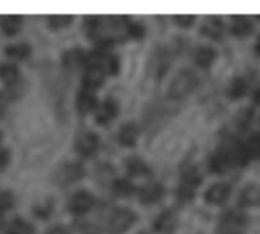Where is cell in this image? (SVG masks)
I'll return each instance as SVG.
<instances>
[{"instance_id": "484cf974", "label": "cell", "mask_w": 260, "mask_h": 234, "mask_svg": "<svg viewBox=\"0 0 260 234\" xmlns=\"http://www.w3.org/2000/svg\"><path fill=\"white\" fill-rule=\"evenodd\" d=\"M14 206V195L8 190H0V212L9 210Z\"/></svg>"}, {"instance_id": "30bf717a", "label": "cell", "mask_w": 260, "mask_h": 234, "mask_svg": "<svg viewBox=\"0 0 260 234\" xmlns=\"http://www.w3.org/2000/svg\"><path fill=\"white\" fill-rule=\"evenodd\" d=\"M104 78H105V72L101 65H88L84 76V84L87 90H94L104 82Z\"/></svg>"}, {"instance_id": "1f68e13d", "label": "cell", "mask_w": 260, "mask_h": 234, "mask_svg": "<svg viewBox=\"0 0 260 234\" xmlns=\"http://www.w3.org/2000/svg\"><path fill=\"white\" fill-rule=\"evenodd\" d=\"M47 234H70V231L66 227H55V228H52Z\"/></svg>"}, {"instance_id": "7402d4cb", "label": "cell", "mask_w": 260, "mask_h": 234, "mask_svg": "<svg viewBox=\"0 0 260 234\" xmlns=\"http://www.w3.org/2000/svg\"><path fill=\"white\" fill-rule=\"evenodd\" d=\"M6 55L15 59H23L30 53V46L26 43H17V44H11L6 49Z\"/></svg>"}, {"instance_id": "5b68a950", "label": "cell", "mask_w": 260, "mask_h": 234, "mask_svg": "<svg viewBox=\"0 0 260 234\" xmlns=\"http://www.w3.org/2000/svg\"><path fill=\"white\" fill-rule=\"evenodd\" d=\"M98 146H99V139H98V136L94 132L87 131V132H82L76 139V151L84 157H88V155L94 154Z\"/></svg>"}, {"instance_id": "ac0fdd59", "label": "cell", "mask_w": 260, "mask_h": 234, "mask_svg": "<svg viewBox=\"0 0 260 234\" xmlns=\"http://www.w3.org/2000/svg\"><path fill=\"white\" fill-rule=\"evenodd\" d=\"M215 56H216V53H215V50H213L212 47L203 46V47H200V49L197 50V53H195V62H197L200 67L207 69V67H210L212 62L215 61Z\"/></svg>"}, {"instance_id": "8992f818", "label": "cell", "mask_w": 260, "mask_h": 234, "mask_svg": "<svg viewBox=\"0 0 260 234\" xmlns=\"http://www.w3.org/2000/svg\"><path fill=\"white\" fill-rule=\"evenodd\" d=\"M230 195V187L227 184H215L212 186L207 192H206V201L209 204H213V206H219V204H224L227 201Z\"/></svg>"}, {"instance_id": "603a6c76", "label": "cell", "mask_w": 260, "mask_h": 234, "mask_svg": "<svg viewBox=\"0 0 260 234\" xmlns=\"http://www.w3.org/2000/svg\"><path fill=\"white\" fill-rule=\"evenodd\" d=\"M8 234H35V228L29 224V222H26V221H23V219H14L11 224H9V227H8Z\"/></svg>"}, {"instance_id": "8d00e7d4", "label": "cell", "mask_w": 260, "mask_h": 234, "mask_svg": "<svg viewBox=\"0 0 260 234\" xmlns=\"http://www.w3.org/2000/svg\"><path fill=\"white\" fill-rule=\"evenodd\" d=\"M0 142H2V132H0Z\"/></svg>"}, {"instance_id": "836d02e7", "label": "cell", "mask_w": 260, "mask_h": 234, "mask_svg": "<svg viewBox=\"0 0 260 234\" xmlns=\"http://www.w3.org/2000/svg\"><path fill=\"white\" fill-rule=\"evenodd\" d=\"M2 227H3V216H2V213H0V230H2Z\"/></svg>"}, {"instance_id": "2e32d148", "label": "cell", "mask_w": 260, "mask_h": 234, "mask_svg": "<svg viewBox=\"0 0 260 234\" xmlns=\"http://www.w3.org/2000/svg\"><path fill=\"white\" fill-rule=\"evenodd\" d=\"M20 72L14 64H3L0 65V81L9 87H14L18 82Z\"/></svg>"}, {"instance_id": "83f0119b", "label": "cell", "mask_w": 260, "mask_h": 234, "mask_svg": "<svg viewBox=\"0 0 260 234\" xmlns=\"http://www.w3.org/2000/svg\"><path fill=\"white\" fill-rule=\"evenodd\" d=\"M245 88H247L245 82H244L242 79H236V81L230 85L229 94H230L232 97H241V96L245 93Z\"/></svg>"}, {"instance_id": "9c48e42d", "label": "cell", "mask_w": 260, "mask_h": 234, "mask_svg": "<svg viewBox=\"0 0 260 234\" xmlns=\"http://www.w3.org/2000/svg\"><path fill=\"white\" fill-rule=\"evenodd\" d=\"M239 203L244 207H260V186L257 184L247 186L239 195Z\"/></svg>"}, {"instance_id": "ffe728a7", "label": "cell", "mask_w": 260, "mask_h": 234, "mask_svg": "<svg viewBox=\"0 0 260 234\" xmlns=\"http://www.w3.org/2000/svg\"><path fill=\"white\" fill-rule=\"evenodd\" d=\"M78 110L81 113H88L91 110H94L96 107V96L91 93V90H84L79 96H78Z\"/></svg>"}, {"instance_id": "7a4b0ae2", "label": "cell", "mask_w": 260, "mask_h": 234, "mask_svg": "<svg viewBox=\"0 0 260 234\" xmlns=\"http://www.w3.org/2000/svg\"><path fill=\"white\" fill-rule=\"evenodd\" d=\"M137 221V216L129 209H119L116 210L110 221H108V233L110 234H123L126 233Z\"/></svg>"}, {"instance_id": "277c9868", "label": "cell", "mask_w": 260, "mask_h": 234, "mask_svg": "<svg viewBox=\"0 0 260 234\" xmlns=\"http://www.w3.org/2000/svg\"><path fill=\"white\" fill-rule=\"evenodd\" d=\"M198 184H200V177L197 175L195 171H189L184 175V178H183V181L180 184V189H178L180 199L181 201H190L193 198L195 192H197Z\"/></svg>"}, {"instance_id": "d4e9b609", "label": "cell", "mask_w": 260, "mask_h": 234, "mask_svg": "<svg viewBox=\"0 0 260 234\" xmlns=\"http://www.w3.org/2000/svg\"><path fill=\"white\" fill-rule=\"evenodd\" d=\"M247 222V218L242 215V213H229L224 219V225L225 227H230V228H238V227H242L245 225Z\"/></svg>"}, {"instance_id": "44dd1931", "label": "cell", "mask_w": 260, "mask_h": 234, "mask_svg": "<svg viewBox=\"0 0 260 234\" xmlns=\"http://www.w3.org/2000/svg\"><path fill=\"white\" fill-rule=\"evenodd\" d=\"M23 24V18L18 15H6L2 18V29L6 35H15Z\"/></svg>"}, {"instance_id": "9a60e30c", "label": "cell", "mask_w": 260, "mask_h": 234, "mask_svg": "<svg viewBox=\"0 0 260 234\" xmlns=\"http://www.w3.org/2000/svg\"><path fill=\"white\" fill-rule=\"evenodd\" d=\"M64 65L67 69H78L81 67L82 64L87 62V58H85V53L84 50L81 49H73V50H69L66 55H64Z\"/></svg>"}, {"instance_id": "d6986e66", "label": "cell", "mask_w": 260, "mask_h": 234, "mask_svg": "<svg viewBox=\"0 0 260 234\" xmlns=\"http://www.w3.org/2000/svg\"><path fill=\"white\" fill-rule=\"evenodd\" d=\"M175 221H177V219H175V216H174L172 212H165V213H161V215L157 218V221H155V224H154V228H155L157 231H160V233H169V231L174 230Z\"/></svg>"}, {"instance_id": "e575fe53", "label": "cell", "mask_w": 260, "mask_h": 234, "mask_svg": "<svg viewBox=\"0 0 260 234\" xmlns=\"http://www.w3.org/2000/svg\"><path fill=\"white\" fill-rule=\"evenodd\" d=\"M256 47H257V52L260 53V37H259V40H257V46H256Z\"/></svg>"}, {"instance_id": "6da1fadb", "label": "cell", "mask_w": 260, "mask_h": 234, "mask_svg": "<svg viewBox=\"0 0 260 234\" xmlns=\"http://www.w3.org/2000/svg\"><path fill=\"white\" fill-rule=\"evenodd\" d=\"M198 76L192 72V70H181L177 73V76L172 79L171 85H169V97L172 99H183L186 96H189L198 85Z\"/></svg>"}, {"instance_id": "f546056e", "label": "cell", "mask_w": 260, "mask_h": 234, "mask_svg": "<svg viewBox=\"0 0 260 234\" xmlns=\"http://www.w3.org/2000/svg\"><path fill=\"white\" fill-rule=\"evenodd\" d=\"M11 161V152L6 148H0V169H5Z\"/></svg>"}, {"instance_id": "52a82bcc", "label": "cell", "mask_w": 260, "mask_h": 234, "mask_svg": "<svg viewBox=\"0 0 260 234\" xmlns=\"http://www.w3.org/2000/svg\"><path fill=\"white\" fill-rule=\"evenodd\" d=\"M165 190L158 183H149L140 189V201L143 204H155L161 199Z\"/></svg>"}, {"instance_id": "5bb4252c", "label": "cell", "mask_w": 260, "mask_h": 234, "mask_svg": "<svg viewBox=\"0 0 260 234\" xmlns=\"http://www.w3.org/2000/svg\"><path fill=\"white\" fill-rule=\"evenodd\" d=\"M232 32L238 37H247L253 32V23L247 17H233Z\"/></svg>"}, {"instance_id": "ba28073f", "label": "cell", "mask_w": 260, "mask_h": 234, "mask_svg": "<svg viewBox=\"0 0 260 234\" xmlns=\"http://www.w3.org/2000/svg\"><path fill=\"white\" fill-rule=\"evenodd\" d=\"M85 175V171L81 164H66L61 171H59V181L62 184H70L75 183L78 180H81Z\"/></svg>"}, {"instance_id": "8fae6325", "label": "cell", "mask_w": 260, "mask_h": 234, "mask_svg": "<svg viewBox=\"0 0 260 234\" xmlns=\"http://www.w3.org/2000/svg\"><path fill=\"white\" fill-rule=\"evenodd\" d=\"M117 116V105L113 101H105L96 111V120L102 125L111 122Z\"/></svg>"}, {"instance_id": "cb8c5ba5", "label": "cell", "mask_w": 260, "mask_h": 234, "mask_svg": "<svg viewBox=\"0 0 260 234\" xmlns=\"http://www.w3.org/2000/svg\"><path fill=\"white\" fill-rule=\"evenodd\" d=\"M72 21H73V17H70V15H52L47 20V23L52 29H64Z\"/></svg>"}, {"instance_id": "f1b7e54d", "label": "cell", "mask_w": 260, "mask_h": 234, "mask_svg": "<svg viewBox=\"0 0 260 234\" xmlns=\"http://www.w3.org/2000/svg\"><path fill=\"white\" fill-rule=\"evenodd\" d=\"M114 189H116V192L120 193V195H131L133 190H134L133 184H131L129 181H126V180H119V181L116 183Z\"/></svg>"}, {"instance_id": "d590c367", "label": "cell", "mask_w": 260, "mask_h": 234, "mask_svg": "<svg viewBox=\"0 0 260 234\" xmlns=\"http://www.w3.org/2000/svg\"><path fill=\"white\" fill-rule=\"evenodd\" d=\"M227 234H239V233H235V231H233V233H227Z\"/></svg>"}, {"instance_id": "7c38bea8", "label": "cell", "mask_w": 260, "mask_h": 234, "mask_svg": "<svg viewBox=\"0 0 260 234\" xmlns=\"http://www.w3.org/2000/svg\"><path fill=\"white\" fill-rule=\"evenodd\" d=\"M203 34L210 37V38H221L222 32H224V24L219 18L216 17H212V18H207L204 23H203Z\"/></svg>"}, {"instance_id": "4dcf8cb0", "label": "cell", "mask_w": 260, "mask_h": 234, "mask_svg": "<svg viewBox=\"0 0 260 234\" xmlns=\"http://www.w3.org/2000/svg\"><path fill=\"white\" fill-rule=\"evenodd\" d=\"M193 15H178V17H175V23H178L181 27H187V26H190L192 23H193Z\"/></svg>"}, {"instance_id": "e0dca14e", "label": "cell", "mask_w": 260, "mask_h": 234, "mask_svg": "<svg viewBox=\"0 0 260 234\" xmlns=\"http://www.w3.org/2000/svg\"><path fill=\"white\" fill-rule=\"evenodd\" d=\"M126 169L134 177H146V175L151 174V169L146 166V163L142 158H137V157H131V158L126 160Z\"/></svg>"}, {"instance_id": "4316f807", "label": "cell", "mask_w": 260, "mask_h": 234, "mask_svg": "<svg viewBox=\"0 0 260 234\" xmlns=\"http://www.w3.org/2000/svg\"><path fill=\"white\" fill-rule=\"evenodd\" d=\"M245 151L251 157H260V136H254L245 146Z\"/></svg>"}, {"instance_id": "4fadbf2b", "label": "cell", "mask_w": 260, "mask_h": 234, "mask_svg": "<svg viewBox=\"0 0 260 234\" xmlns=\"http://www.w3.org/2000/svg\"><path fill=\"white\" fill-rule=\"evenodd\" d=\"M139 129L134 123H125L119 131V140L125 146H133L137 142Z\"/></svg>"}, {"instance_id": "3957f363", "label": "cell", "mask_w": 260, "mask_h": 234, "mask_svg": "<svg viewBox=\"0 0 260 234\" xmlns=\"http://www.w3.org/2000/svg\"><path fill=\"white\" fill-rule=\"evenodd\" d=\"M93 204H94L93 195L87 190H79L69 199L67 207H69V212L73 215H84L93 207Z\"/></svg>"}, {"instance_id": "d6a6232c", "label": "cell", "mask_w": 260, "mask_h": 234, "mask_svg": "<svg viewBox=\"0 0 260 234\" xmlns=\"http://www.w3.org/2000/svg\"><path fill=\"white\" fill-rule=\"evenodd\" d=\"M3 111H5V99L3 96H0V116L3 114Z\"/></svg>"}]
</instances>
